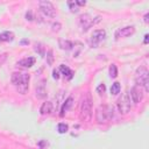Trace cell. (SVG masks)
I'll return each instance as SVG.
<instances>
[{
	"label": "cell",
	"mask_w": 149,
	"mask_h": 149,
	"mask_svg": "<svg viewBox=\"0 0 149 149\" xmlns=\"http://www.w3.org/2000/svg\"><path fill=\"white\" fill-rule=\"evenodd\" d=\"M12 83L14 84V86L16 87V91L21 94H26L28 88H29V80H30V76L28 73H23V72H13L12 77H10Z\"/></svg>",
	"instance_id": "6da1fadb"
},
{
	"label": "cell",
	"mask_w": 149,
	"mask_h": 149,
	"mask_svg": "<svg viewBox=\"0 0 149 149\" xmlns=\"http://www.w3.org/2000/svg\"><path fill=\"white\" fill-rule=\"evenodd\" d=\"M92 118V97L90 93H86L81 98L80 109H79V119L83 122H88Z\"/></svg>",
	"instance_id": "7a4b0ae2"
},
{
	"label": "cell",
	"mask_w": 149,
	"mask_h": 149,
	"mask_svg": "<svg viewBox=\"0 0 149 149\" xmlns=\"http://www.w3.org/2000/svg\"><path fill=\"white\" fill-rule=\"evenodd\" d=\"M113 118V108L108 105H100L95 109V120L98 123L108 122Z\"/></svg>",
	"instance_id": "3957f363"
},
{
	"label": "cell",
	"mask_w": 149,
	"mask_h": 149,
	"mask_svg": "<svg viewBox=\"0 0 149 149\" xmlns=\"http://www.w3.org/2000/svg\"><path fill=\"white\" fill-rule=\"evenodd\" d=\"M135 81L137 86H143L146 91H149V72L146 66L137 68L135 72Z\"/></svg>",
	"instance_id": "277c9868"
},
{
	"label": "cell",
	"mask_w": 149,
	"mask_h": 149,
	"mask_svg": "<svg viewBox=\"0 0 149 149\" xmlns=\"http://www.w3.org/2000/svg\"><path fill=\"white\" fill-rule=\"evenodd\" d=\"M100 19H101L100 16H97L95 19H93L90 14H81L79 16V26L83 31H87L92 26L100 22Z\"/></svg>",
	"instance_id": "5b68a950"
},
{
	"label": "cell",
	"mask_w": 149,
	"mask_h": 149,
	"mask_svg": "<svg viewBox=\"0 0 149 149\" xmlns=\"http://www.w3.org/2000/svg\"><path fill=\"white\" fill-rule=\"evenodd\" d=\"M118 109L120 114H127L132 109V100L129 94L126 92L118 99Z\"/></svg>",
	"instance_id": "8992f818"
},
{
	"label": "cell",
	"mask_w": 149,
	"mask_h": 149,
	"mask_svg": "<svg viewBox=\"0 0 149 149\" xmlns=\"http://www.w3.org/2000/svg\"><path fill=\"white\" fill-rule=\"evenodd\" d=\"M106 37V31L104 29H97L92 33L91 37H90V45L92 48H97L99 45L100 42H102Z\"/></svg>",
	"instance_id": "52a82bcc"
},
{
	"label": "cell",
	"mask_w": 149,
	"mask_h": 149,
	"mask_svg": "<svg viewBox=\"0 0 149 149\" xmlns=\"http://www.w3.org/2000/svg\"><path fill=\"white\" fill-rule=\"evenodd\" d=\"M40 9L42 10V13L49 17H55L56 16V9L54 7V5L50 1H40Z\"/></svg>",
	"instance_id": "ba28073f"
},
{
	"label": "cell",
	"mask_w": 149,
	"mask_h": 149,
	"mask_svg": "<svg viewBox=\"0 0 149 149\" xmlns=\"http://www.w3.org/2000/svg\"><path fill=\"white\" fill-rule=\"evenodd\" d=\"M134 33H135L134 26H127V27H123V28L118 29V30L115 31V34H114V37H115L116 40H119V38H121V37H128V36L133 35Z\"/></svg>",
	"instance_id": "9c48e42d"
},
{
	"label": "cell",
	"mask_w": 149,
	"mask_h": 149,
	"mask_svg": "<svg viewBox=\"0 0 149 149\" xmlns=\"http://www.w3.org/2000/svg\"><path fill=\"white\" fill-rule=\"evenodd\" d=\"M129 97H130V100H132L134 104L141 102V100L143 99V92H142L141 87L137 86V85L133 86L132 90H130V95H129Z\"/></svg>",
	"instance_id": "30bf717a"
},
{
	"label": "cell",
	"mask_w": 149,
	"mask_h": 149,
	"mask_svg": "<svg viewBox=\"0 0 149 149\" xmlns=\"http://www.w3.org/2000/svg\"><path fill=\"white\" fill-rule=\"evenodd\" d=\"M34 64H35V58L34 57H26V58L20 59L16 63V65L21 66V68H31Z\"/></svg>",
	"instance_id": "8fae6325"
},
{
	"label": "cell",
	"mask_w": 149,
	"mask_h": 149,
	"mask_svg": "<svg viewBox=\"0 0 149 149\" xmlns=\"http://www.w3.org/2000/svg\"><path fill=\"white\" fill-rule=\"evenodd\" d=\"M73 105V98L72 97H69V98H66L65 99V101L63 102V105H62V108H61V113H59V115L61 116H64L65 115V113L70 109V107Z\"/></svg>",
	"instance_id": "7c38bea8"
},
{
	"label": "cell",
	"mask_w": 149,
	"mask_h": 149,
	"mask_svg": "<svg viewBox=\"0 0 149 149\" xmlns=\"http://www.w3.org/2000/svg\"><path fill=\"white\" fill-rule=\"evenodd\" d=\"M52 109H54L52 102H51V101H45V102L42 104V106H41V108H40V113H41L42 115H49V114H51Z\"/></svg>",
	"instance_id": "4fadbf2b"
},
{
	"label": "cell",
	"mask_w": 149,
	"mask_h": 149,
	"mask_svg": "<svg viewBox=\"0 0 149 149\" xmlns=\"http://www.w3.org/2000/svg\"><path fill=\"white\" fill-rule=\"evenodd\" d=\"M58 45H59V48L63 49V50H71V49L73 48V43H72L71 41H69V40H63V38H61V40L58 41Z\"/></svg>",
	"instance_id": "5bb4252c"
},
{
	"label": "cell",
	"mask_w": 149,
	"mask_h": 149,
	"mask_svg": "<svg viewBox=\"0 0 149 149\" xmlns=\"http://www.w3.org/2000/svg\"><path fill=\"white\" fill-rule=\"evenodd\" d=\"M14 40V34L12 31H3L0 34V43L1 42H9Z\"/></svg>",
	"instance_id": "9a60e30c"
},
{
	"label": "cell",
	"mask_w": 149,
	"mask_h": 149,
	"mask_svg": "<svg viewBox=\"0 0 149 149\" xmlns=\"http://www.w3.org/2000/svg\"><path fill=\"white\" fill-rule=\"evenodd\" d=\"M59 71L64 74V77H66L68 79H71L72 78V76H73V71L72 70H70L66 65H64V64H61V66H59Z\"/></svg>",
	"instance_id": "2e32d148"
},
{
	"label": "cell",
	"mask_w": 149,
	"mask_h": 149,
	"mask_svg": "<svg viewBox=\"0 0 149 149\" xmlns=\"http://www.w3.org/2000/svg\"><path fill=\"white\" fill-rule=\"evenodd\" d=\"M36 97L38 99H43L47 97V90L44 87V84H41L38 86H36Z\"/></svg>",
	"instance_id": "e0dca14e"
},
{
	"label": "cell",
	"mask_w": 149,
	"mask_h": 149,
	"mask_svg": "<svg viewBox=\"0 0 149 149\" xmlns=\"http://www.w3.org/2000/svg\"><path fill=\"white\" fill-rule=\"evenodd\" d=\"M120 90H121L120 83L115 81V83H113V84H112V86H111V93H112L113 95H116V94H119V93H120Z\"/></svg>",
	"instance_id": "ac0fdd59"
},
{
	"label": "cell",
	"mask_w": 149,
	"mask_h": 149,
	"mask_svg": "<svg viewBox=\"0 0 149 149\" xmlns=\"http://www.w3.org/2000/svg\"><path fill=\"white\" fill-rule=\"evenodd\" d=\"M68 130H69V126H68L66 123H64V122L58 123V126H57V132H58L59 134H65Z\"/></svg>",
	"instance_id": "d6986e66"
},
{
	"label": "cell",
	"mask_w": 149,
	"mask_h": 149,
	"mask_svg": "<svg viewBox=\"0 0 149 149\" xmlns=\"http://www.w3.org/2000/svg\"><path fill=\"white\" fill-rule=\"evenodd\" d=\"M109 76L111 78H116L118 77V68L115 64H111L109 66Z\"/></svg>",
	"instance_id": "ffe728a7"
},
{
	"label": "cell",
	"mask_w": 149,
	"mask_h": 149,
	"mask_svg": "<svg viewBox=\"0 0 149 149\" xmlns=\"http://www.w3.org/2000/svg\"><path fill=\"white\" fill-rule=\"evenodd\" d=\"M68 5H69L70 10H71L72 13H77V12L79 10V7L77 6V3H76L74 1H68Z\"/></svg>",
	"instance_id": "44dd1931"
},
{
	"label": "cell",
	"mask_w": 149,
	"mask_h": 149,
	"mask_svg": "<svg viewBox=\"0 0 149 149\" xmlns=\"http://www.w3.org/2000/svg\"><path fill=\"white\" fill-rule=\"evenodd\" d=\"M35 51L38 52L42 57L44 56V48H43V45H42L41 43H36V45H35Z\"/></svg>",
	"instance_id": "7402d4cb"
},
{
	"label": "cell",
	"mask_w": 149,
	"mask_h": 149,
	"mask_svg": "<svg viewBox=\"0 0 149 149\" xmlns=\"http://www.w3.org/2000/svg\"><path fill=\"white\" fill-rule=\"evenodd\" d=\"M105 91H106V86H105V84H100L98 87H97V92L101 95V94H104L105 93Z\"/></svg>",
	"instance_id": "603a6c76"
},
{
	"label": "cell",
	"mask_w": 149,
	"mask_h": 149,
	"mask_svg": "<svg viewBox=\"0 0 149 149\" xmlns=\"http://www.w3.org/2000/svg\"><path fill=\"white\" fill-rule=\"evenodd\" d=\"M47 58H48V64L51 65L52 64V61H54V57H52V50H49L47 52Z\"/></svg>",
	"instance_id": "cb8c5ba5"
},
{
	"label": "cell",
	"mask_w": 149,
	"mask_h": 149,
	"mask_svg": "<svg viewBox=\"0 0 149 149\" xmlns=\"http://www.w3.org/2000/svg\"><path fill=\"white\" fill-rule=\"evenodd\" d=\"M51 27H52V31H59L62 26H61V23H59V22H55V23H52V26H51Z\"/></svg>",
	"instance_id": "d4e9b609"
},
{
	"label": "cell",
	"mask_w": 149,
	"mask_h": 149,
	"mask_svg": "<svg viewBox=\"0 0 149 149\" xmlns=\"http://www.w3.org/2000/svg\"><path fill=\"white\" fill-rule=\"evenodd\" d=\"M26 19H27L28 21H31V20H33V14H31V10H28V12L26 13Z\"/></svg>",
	"instance_id": "484cf974"
},
{
	"label": "cell",
	"mask_w": 149,
	"mask_h": 149,
	"mask_svg": "<svg viewBox=\"0 0 149 149\" xmlns=\"http://www.w3.org/2000/svg\"><path fill=\"white\" fill-rule=\"evenodd\" d=\"M52 77H54L55 79H58V78H59V72H58V70L55 69V70L52 71Z\"/></svg>",
	"instance_id": "4316f807"
},
{
	"label": "cell",
	"mask_w": 149,
	"mask_h": 149,
	"mask_svg": "<svg viewBox=\"0 0 149 149\" xmlns=\"http://www.w3.org/2000/svg\"><path fill=\"white\" fill-rule=\"evenodd\" d=\"M74 2L77 3V6H85V5H86V1H79V0H76Z\"/></svg>",
	"instance_id": "83f0119b"
},
{
	"label": "cell",
	"mask_w": 149,
	"mask_h": 149,
	"mask_svg": "<svg viewBox=\"0 0 149 149\" xmlns=\"http://www.w3.org/2000/svg\"><path fill=\"white\" fill-rule=\"evenodd\" d=\"M148 42H149V35L146 34V35H144V40H143V43H144V44H148Z\"/></svg>",
	"instance_id": "f1b7e54d"
},
{
	"label": "cell",
	"mask_w": 149,
	"mask_h": 149,
	"mask_svg": "<svg viewBox=\"0 0 149 149\" xmlns=\"http://www.w3.org/2000/svg\"><path fill=\"white\" fill-rule=\"evenodd\" d=\"M148 17H149V14L147 13V14L144 15V17H143V19H144V22H146V23H148V21H149V20H148Z\"/></svg>",
	"instance_id": "f546056e"
}]
</instances>
